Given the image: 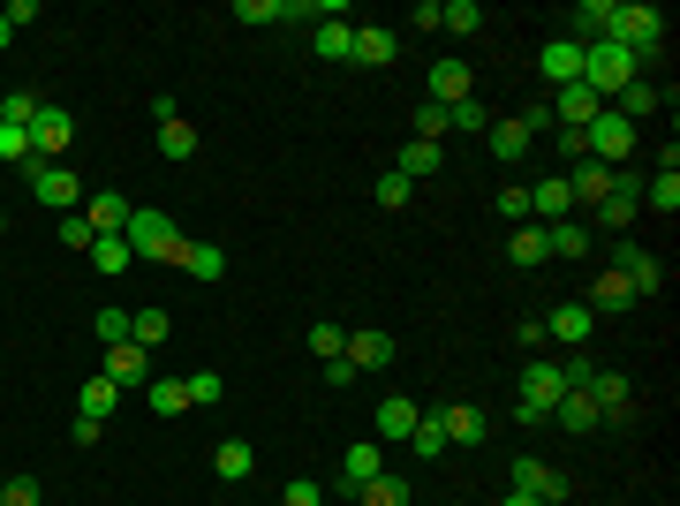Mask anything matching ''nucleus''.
Segmentation results:
<instances>
[{"instance_id":"32","label":"nucleus","mask_w":680,"mask_h":506,"mask_svg":"<svg viewBox=\"0 0 680 506\" xmlns=\"http://www.w3.org/2000/svg\"><path fill=\"white\" fill-rule=\"evenodd\" d=\"M439 416H446V446H476L484 438V409H468V401H446Z\"/></svg>"},{"instance_id":"22","label":"nucleus","mask_w":680,"mask_h":506,"mask_svg":"<svg viewBox=\"0 0 680 506\" xmlns=\"http://www.w3.org/2000/svg\"><path fill=\"white\" fill-rule=\"evenodd\" d=\"M484 144H492V159H529V144H537V136H529V128H522V114H507V122H492L484 128Z\"/></svg>"},{"instance_id":"44","label":"nucleus","mask_w":680,"mask_h":506,"mask_svg":"<svg viewBox=\"0 0 680 506\" xmlns=\"http://www.w3.org/2000/svg\"><path fill=\"white\" fill-rule=\"evenodd\" d=\"M642 205L650 211H680V174H650V182H642Z\"/></svg>"},{"instance_id":"47","label":"nucleus","mask_w":680,"mask_h":506,"mask_svg":"<svg viewBox=\"0 0 680 506\" xmlns=\"http://www.w3.org/2000/svg\"><path fill=\"white\" fill-rule=\"evenodd\" d=\"M189 385V409H213V401H227V379L219 371H197V379H182Z\"/></svg>"},{"instance_id":"24","label":"nucleus","mask_w":680,"mask_h":506,"mask_svg":"<svg viewBox=\"0 0 680 506\" xmlns=\"http://www.w3.org/2000/svg\"><path fill=\"white\" fill-rule=\"evenodd\" d=\"M401 446H409L416 462H439V454H446V416H439V409H416V431H409Z\"/></svg>"},{"instance_id":"63","label":"nucleus","mask_w":680,"mask_h":506,"mask_svg":"<svg viewBox=\"0 0 680 506\" xmlns=\"http://www.w3.org/2000/svg\"><path fill=\"white\" fill-rule=\"evenodd\" d=\"M0 506H8V499H0Z\"/></svg>"},{"instance_id":"20","label":"nucleus","mask_w":680,"mask_h":506,"mask_svg":"<svg viewBox=\"0 0 680 506\" xmlns=\"http://www.w3.org/2000/svg\"><path fill=\"white\" fill-rule=\"evenodd\" d=\"M545 333L559 340V348H583V340L597 333V318H590V302H559L553 318H545Z\"/></svg>"},{"instance_id":"54","label":"nucleus","mask_w":680,"mask_h":506,"mask_svg":"<svg viewBox=\"0 0 680 506\" xmlns=\"http://www.w3.org/2000/svg\"><path fill=\"white\" fill-rule=\"evenodd\" d=\"M280 8H288V0H235L243 23H280Z\"/></svg>"},{"instance_id":"12","label":"nucleus","mask_w":680,"mask_h":506,"mask_svg":"<svg viewBox=\"0 0 680 506\" xmlns=\"http://www.w3.org/2000/svg\"><path fill=\"white\" fill-rule=\"evenodd\" d=\"M529 219H537V227H559V219H575V189H567V174H545V182L529 189Z\"/></svg>"},{"instance_id":"45","label":"nucleus","mask_w":680,"mask_h":506,"mask_svg":"<svg viewBox=\"0 0 680 506\" xmlns=\"http://www.w3.org/2000/svg\"><path fill=\"white\" fill-rule=\"evenodd\" d=\"M0 159H8V167H31V159H39V152H31V128L0 122Z\"/></svg>"},{"instance_id":"1","label":"nucleus","mask_w":680,"mask_h":506,"mask_svg":"<svg viewBox=\"0 0 680 506\" xmlns=\"http://www.w3.org/2000/svg\"><path fill=\"white\" fill-rule=\"evenodd\" d=\"M636 76H642V69H636V53H628L620 39H590V45H583V84H590L605 106L636 84Z\"/></svg>"},{"instance_id":"43","label":"nucleus","mask_w":680,"mask_h":506,"mask_svg":"<svg viewBox=\"0 0 680 506\" xmlns=\"http://www.w3.org/2000/svg\"><path fill=\"white\" fill-rule=\"evenodd\" d=\"M484 99H462V106H446V136H484Z\"/></svg>"},{"instance_id":"29","label":"nucleus","mask_w":680,"mask_h":506,"mask_svg":"<svg viewBox=\"0 0 680 506\" xmlns=\"http://www.w3.org/2000/svg\"><path fill=\"white\" fill-rule=\"evenodd\" d=\"M553 423H559V431H575V438H590V431H597L590 393H583V385H567V393H559V409H553Z\"/></svg>"},{"instance_id":"31","label":"nucleus","mask_w":680,"mask_h":506,"mask_svg":"<svg viewBox=\"0 0 680 506\" xmlns=\"http://www.w3.org/2000/svg\"><path fill=\"white\" fill-rule=\"evenodd\" d=\"M174 265H182L189 280H219V272H227V257H219V242H182V250H174Z\"/></svg>"},{"instance_id":"30","label":"nucleus","mask_w":680,"mask_h":506,"mask_svg":"<svg viewBox=\"0 0 680 506\" xmlns=\"http://www.w3.org/2000/svg\"><path fill=\"white\" fill-rule=\"evenodd\" d=\"M409 431H416V401H409V393H385V401H379V438L401 446Z\"/></svg>"},{"instance_id":"60","label":"nucleus","mask_w":680,"mask_h":506,"mask_svg":"<svg viewBox=\"0 0 680 506\" xmlns=\"http://www.w3.org/2000/svg\"><path fill=\"white\" fill-rule=\"evenodd\" d=\"M499 506H545V499H529V492H507V499H499Z\"/></svg>"},{"instance_id":"50","label":"nucleus","mask_w":680,"mask_h":506,"mask_svg":"<svg viewBox=\"0 0 680 506\" xmlns=\"http://www.w3.org/2000/svg\"><path fill=\"white\" fill-rule=\"evenodd\" d=\"M61 242L91 257V242H99V235H91V219H84V211H61Z\"/></svg>"},{"instance_id":"8","label":"nucleus","mask_w":680,"mask_h":506,"mask_svg":"<svg viewBox=\"0 0 680 506\" xmlns=\"http://www.w3.org/2000/svg\"><path fill=\"white\" fill-rule=\"evenodd\" d=\"M605 265H612V272H628V288H636V302L666 288V265H658V257L642 250V242H612V257H605Z\"/></svg>"},{"instance_id":"3","label":"nucleus","mask_w":680,"mask_h":506,"mask_svg":"<svg viewBox=\"0 0 680 506\" xmlns=\"http://www.w3.org/2000/svg\"><path fill=\"white\" fill-rule=\"evenodd\" d=\"M23 189H31L39 205H53V211H76V205H84V182H76L69 159H31V167H23Z\"/></svg>"},{"instance_id":"6","label":"nucleus","mask_w":680,"mask_h":506,"mask_svg":"<svg viewBox=\"0 0 680 506\" xmlns=\"http://www.w3.org/2000/svg\"><path fill=\"white\" fill-rule=\"evenodd\" d=\"M636 211H642V182L612 167V189H605V205H597L590 219L605 227V235H628V227H636Z\"/></svg>"},{"instance_id":"2","label":"nucleus","mask_w":680,"mask_h":506,"mask_svg":"<svg viewBox=\"0 0 680 506\" xmlns=\"http://www.w3.org/2000/svg\"><path fill=\"white\" fill-rule=\"evenodd\" d=\"M128 250H136V265H174V250H182V227H174L159 205H128Z\"/></svg>"},{"instance_id":"26","label":"nucleus","mask_w":680,"mask_h":506,"mask_svg":"<svg viewBox=\"0 0 680 506\" xmlns=\"http://www.w3.org/2000/svg\"><path fill=\"white\" fill-rule=\"evenodd\" d=\"M567 189H575V205H583V211H597V205H605V189H612V167H597V159H575Z\"/></svg>"},{"instance_id":"34","label":"nucleus","mask_w":680,"mask_h":506,"mask_svg":"<svg viewBox=\"0 0 680 506\" xmlns=\"http://www.w3.org/2000/svg\"><path fill=\"white\" fill-rule=\"evenodd\" d=\"M545 250H553V257H590L597 242H590L583 219H559V227H545Z\"/></svg>"},{"instance_id":"41","label":"nucleus","mask_w":680,"mask_h":506,"mask_svg":"<svg viewBox=\"0 0 680 506\" xmlns=\"http://www.w3.org/2000/svg\"><path fill=\"white\" fill-rule=\"evenodd\" d=\"M167 333H174L167 310H136V318H128V340H136V348H159Z\"/></svg>"},{"instance_id":"16","label":"nucleus","mask_w":680,"mask_h":506,"mask_svg":"<svg viewBox=\"0 0 680 506\" xmlns=\"http://www.w3.org/2000/svg\"><path fill=\"white\" fill-rule=\"evenodd\" d=\"M537 69H545V84H583V39H545V53H537Z\"/></svg>"},{"instance_id":"39","label":"nucleus","mask_w":680,"mask_h":506,"mask_svg":"<svg viewBox=\"0 0 680 506\" xmlns=\"http://www.w3.org/2000/svg\"><path fill=\"white\" fill-rule=\"evenodd\" d=\"M507 257H514V265H545V257H553V250H545V227H537V219H529V227H514Z\"/></svg>"},{"instance_id":"49","label":"nucleus","mask_w":680,"mask_h":506,"mask_svg":"<svg viewBox=\"0 0 680 506\" xmlns=\"http://www.w3.org/2000/svg\"><path fill=\"white\" fill-rule=\"evenodd\" d=\"M371 197H379L385 211H401V205H409V197H416V182H401V174L385 167V174H379V189H371Z\"/></svg>"},{"instance_id":"17","label":"nucleus","mask_w":680,"mask_h":506,"mask_svg":"<svg viewBox=\"0 0 680 506\" xmlns=\"http://www.w3.org/2000/svg\"><path fill=\"white\" fill-rule=\"evenodd\" d=\"M393 53H401V31H393V23H356V53H348V61H363V69H385Z\"/></svg>"},{"instance_id":"14","label":"nucleus","mask_w":680,"mask_h":506,"mask_svg":"<svg viewBox=\"0 0 680 506\" xmlns=\"http://www.w3.org/2000/svg\"><path fill=\"white\" fill-rule=\"evenodd\" d=\"M597 106H605V99H597L590 84H559L553 91V128H590Z\"/></svg>"},{"instance_id":"51","label":"nucleus","mask_w":680,"mask_h":506,"mask_svg":"<svg viewBox=\"0 0 680 506\" xmlns=\"http://www.w3.org/2000/svg\"><path fill=\"white\" fill-rule=\"evenodd\" d=\"M91 333L106 340V348H122V340H128V310H99V318H91Z\"/></svg>"},{"instance_id":"61","label":"nucleus","mask_w":680,"mask_h":506,"mask_svg":"<svg viewBox=\"0 0 680 506\" xmlns=\"http://www.w3.org/2000/svg\"><path fill=\"white\" fill-rule=\"evenodd\" d=\"M8 39H16V31H8V16H0V53H8Z\"/></svg>"},{"instance_id":"53","label":"nucleus","mask_w":680,"mask_h":506,"mask_svg":"<svg viewBox=\"0 0 680 506\" xmlns=\"http://www.w3.org/2000/svg\"><path fill=\"white\" fill-rule=\"evenodd\" d=\"M310 348H318V355H326V363H333L340 348H348V326H310Z\"/></svg>"},{"instance_id":"23","label":"nucleus","mask_w":680,"mask_h":506,"mask_svg":"<svg viewBox=\"0 0 680 506\" xmlns=\"http://www.w3.org/2000/svg\"><path fill=\"white\" fill-rule=\"evenodd\" d=\"M439 167H446V144H424V136H416V144H401V159H393L401 182H431Z\"/></svg>"},{"instance_id":"25","label":"nucleus","mask_w":680,"mask_h":506,"mask_svg":"<svg viewBox=\"0 0 680 506\" xmlns=\"http://www.w3.org/2000/svg\"><path fill=\"white\" fill-rule=\"evenodd\" d=\"M250 468H257V446H243V438H219L213 446V476L219 484H250Z\"/></svg>"},{"instance_id":"40","label":"nucleus","mask_w":680,"mask_h":506,"mask_svg":"<svg viewBox=\"0 0 680 506\" xmlns=\"http://www.w3.org/2000/svg\"><path fill=\"white\" fill-rule=\"evenodd\" d=\"M356 506H409V476H371L356 492Z\"/></svg>"},{"instance_id":"38","label":"nucleus","mask_w":680,"mask_h":506,"mask_svg":"<svg viewBox=\"0 0 680 506\" xmlns=\"http://www.w3.org/2000/svg\"><path fill=\"white\" fill-rule=\"evenodd\" d=\"M159 159H174V167L197 159V128L189 122H159Z\"/></svg>"},{"instance_id":"56","label":"nucleus","mask_w":680,"mask_h":506,"mask_svg":"<svg viewBox=\"0 0 680 506\" xmlns=\"http://www.w3.org/2000/svg\"><path fill=\"white\" fill-rule=\"evenodd\" d=\"M69 438H76V446H99V438H106V423H99V416H76V423H69Z\"/></svg>"},{"instance_id":"10","label":"nucleus","mask_w":680,"mask_h":506,"mask_svg":"<svg viewBox=\"0 0 680 506\" xmlns=\"http://www.w3.org/2000/svg\"><path fill=\"white\" fill-rule=\"evenodd\" d=\"M69 144H76V114H69V106H39L31 152H39V159H69Z\"/></svg>"},{"instance_id":"42","label":"nucleus","mask_w":680,"mask_h":506,"mask_svg":"<svg viewBox=\"0 0 680 506\" xmlns=\"http://www.w3.org/2000/svg\"><path fill=\"white\" fill-rule=\"evenodd\" d=\"M144 401H152V416H182V409H189V385H182V379H152Z\"/></svg>"},{"instance_id":"21","label":"nucleus","mask_w":680,"mask_h":506,"mask_svg":"<svg viewBox=\"0 0 680 506\" xmlns=\"http://www.w3.org/2000/svg\"><path fill=\"white\" fill-rule=\"evenodd\" d=\"M106 379L114 385H152V348H136V340L106 348Z\"/></svg>"},{"instance_id":"9","label":"nucleus","mask_w":680,"mask_h":506,"mask_svg":"<svg viewBox=\"0 0 680 506\" xmlns=\"http://www.w3.org/2000/svg\"><path fill=\"white\" fill-rule=\"evenodd\" d=\"M424 99H431V106H462V99H476V69H468V61H454V53H446V61H431Z\"/></svg>"},{"instance_id":"55","label":"nucleus","mask_w":680,"mask_h":506,"mask_svg":"<svg viewBox=\"0 0 680 506\" xmlns=\"http://www.w3.org/2000/svg\"><path fill=\"white\" fill-rule=\"evenodd\" d=\"M0 499H8V506H39V476H8Z\"/></svg>"},{"instance_id":"48","label":"nucleus","mask_w":680,"mask_h":506,"mask_svg":"<svg viewBox=\"0 0 680 506\" xmlns=\"http://www.w3.org/2000/svg\"><path fill=\"white\" fill-rule=\"evenodd\" d=\"M39 106H45V99H31V91H8V99H0V122L31 128V122H39Z\"/></svg>"},{"instance_id":"37","label":"nucleus","mask_w":680,"mask_h":506,"mask_svg":"<svg viewBox=\"0 0 680 506\" xmlns=\"http://www.w3.org/2000/svg\"><path fill=\"white\" fill-rule=\"evenodd\" d=\"M439 31H454V39H476V31H484V8H476V0H446V8H439Z\"/></svg>"},{"instance_id":"19","label":"nucleus","mask_w":680,"mask_h":506,"mask_svg":"<svg viewBox=\"0 0 680 506\" xmlns=\"http://www.w3.org/2000/svg\"><path fill=\"white\" fill-rule=\"evenodd\" d=\"M91 219V235H122L128 227V205H122V189H84V205H76Z\"/></svg>"},{"instance_id":"35","label":"nucleus","mask_w":680,"mask_h":506,"mask_svg":"<svg viewBox=\"0 0 680 506\" xmlns=\"http://www.w3.org/2000/svg\"><path fill=\"white\" fill-rule=\"evenodd\" d=\"M310 45H318V61H348V53H356V23H318V31H310Z\"/></svg>"},{"instance_id":"52","label":"nucleus","mask_w":680,"mask_h":506,"mask_svg":"<svg viewBox=\"0 0 680 506\" xmlns=\"http://www.w3.org/2000/svg\"><path fill=\"white\" fill-rule=\"evenodd\" d=\"M280 506H326V484H318V476H296V484L280 492Z\"/></svg>"},{"instance_id":"4","label":"nucleus","mask_w":680,"mask_h":506,"mask_svg":"<svg viewBox=\"0 0 680 506\" xmlns=\"http://www.w3.org/2000/svg\"><path fill=\"white\" fill-rule=\"evenodd\" d=\"M559 393H567V379H559V363H545V355H529V371H522V401H514V416L522 423H545L559 409Z\"/></svg>"},{"instance_id":"18","label":"nucleus","mask_w":680,"mask_h":506,"mask_svg":"<svg viewBox=\"0 0 680 506\" xmlns=\"http://www.w3.org/2000/svg\"><path fill=\"white\" fill-rule=\"evenodd\" d=\"M590 318H612V310H628L636 302V288H628V272H612V265H597V280H590Z\"/></svg>"},{"instance_id":"59","label":"nucleus","mask_w":680,"mask_h":506,"mask_svg":"<svg viewBox=\"0 0 680 506\" xmlns=\"http://www.w3.org/2000/svg\"><path fill=\"white\" fill-rule=\"evenodd\" d=\"M356 379H363V371H356L348 355H333V363H326V385H356Z\"/></svg>"},{"instance_id":"5","label":"nucleus","mask_w":680,"mask_h":506,"mask_svg":"<svg viewBox=\"0 0 680 506\" xmlns=\"http://www.w3.org/2000/svg\"><path fill=\"white\" fill-rule=\"evenodd\" d=\"M628 152H636V122H620L612 106H597V122L583 128V159L612 167V159H628Z\"/></svg>"},{"instance_id":"57","label":"nucleus","mask_w":680,"mask_h":506,"mask_svg":"<svg viewBox=\"0 0 680 506\" xmlns=\"http://www.w3.org/2000/svg\"><path fill=\"white\" fill-rule=\"evenodd\" d=\"M0 16H8V31H23V23H39V0H8Z\"/></svg>"},{"instance_id":"46","label":"nucleus","mask_w":680,"mask_h":506,"mask_svg":"<svg viewBox=\"0 0 680 506\" xmlns=\"http://www.w3.org/2000/svg\"><path fill=\"white\" fill-rule=\"evenodd\" d=\"M492 211H499V219H514V227H529V189H522V182H507V189L492 197Z\"/></svg>"},{"instance_id":"7","label":"nucleus","mask_w":680,"mask_h":506,"mask_svg":"<svg viewBox=\"0 0 680 506\" xmlns=\"http://www.w3.org/2000/svg\"><path fill=\"white\" fill-rule=\"evenodd\" d=\"M583 393H590L597 423H628V416H636V385L620 379V371H590V379H583Z\"/></svg>"},{"instance_id":"28","label":"nucleus","mask_w":680,"mask_h":506,"mask_svg":"<svg viewBox=\"0 0 680 506\" xmlns=\"http://www.w3.org/2000/svg\"><path fill=\"white\" fill-rule=\"evenodd\" d=\"M114 409H122V385L106 379V371L76 385V416H99V423H106V416H114Z\"/></svg>"},{"instance_id":"33","label":"nucleus","mask_w":680,"mask_h":506,"mask_svg":"<svg viewBox=\"0 0 680 506\" xmlns=\"http://www.w3.org/2000/svg\"><path fill=\"white\" fill-rule=\"evenodd\" d=\"M612 8H620V0H583V8H575V31H567V39H612Z\"/></svg>"},{"instance_id":"58","label":"nucleus","mask_w":680,"mask_h":506,"mask_svg":"<svg viewBox=\"0 0 680 506\" xmlns=\"http://www.w3.org/2000/svg\"><path fill=\"white\" fill-rule=\"evenodd\" d=\"M514 333H522V348H529V355H545V340H553V333H545V318H529V326H514Z\"/></svg>"},{"instance_id":"27","label":"nucleus","mask_w":680,"mask_h":506,"mask_svg":"<svg viewBox=\"0 0 680 506\" xmlns=\"http://www.w3.org/2000/svg\"><path fill=\"white\" fill-rule=\"evenodd\" d=\"M371 476H385V454H379V446H348V454H340V492H363Z\"/></svg>"},{"instance_id":"62","label":"nucleus","mask_w":680,"mask_h":506,"mask_svg":"<svg viewBox=\"0 0 680 506\" xmlns=\"http://www.w3.org/2000/svg\"><path fill=\"white\" fill-rule=\"evenodd\" d=\"M0 227H8V219H0Z\"/></svg>"},{"instance_id":"13","label":"nucleus","mask_w":680,"mask_h":506,"mask_svg":"<svg viewBox=\"0 0 680 506\" xmlns=\"http://www.w3.org/2000/svg\"><path fill=\"white\" fill-rule=\"evenodd\" d=\"M514 492H529V499L559 506V499H567V476H559V468H545L537 454H522V462H514Z\"/></svg>"},{"instance_id":"15","label":"nucleus","mask_w":680,"mask_h":506,"mask_svg":"<svg viewBox=\"0 0 680 506\" xmlns=\"http://www.w3.org/2000/svg\"><path fill=\"white\" fill-rule=\"evenodd\" d=\"M658 106H673V84H650V76H636V84L612 99V114H620V122H650Z\"/></svg>"},{"instance_id":"11","label":"nucleus","mask_w":680,"mask_h":506,"mask_svg":"<svg viewBox=\"0 0 680 506\" xmlns=\"http://www.w3.org/2000/svg\"><path fill=\"white\" fill-rule=\"evenodd\" d=\"M340 355H348L356 371H385V363H393L401 348H393V333H385V326H356V333H348V348H340Z\"/></svg>"},{"instance_id":"36","label":"nucleus","mask_w":680,"mask_h":506,"mask_svg":"<svg viewBox=\"0 0 680 506\" xmlns=\"http://www.w3.org/2000/svg\"><path fill=\"white\" fill-rule=\"evenodd\" d=\"M128 265H136L128 235H99V242H91V272H128Z\"/></svg>"}]
</instances>
